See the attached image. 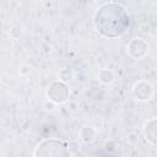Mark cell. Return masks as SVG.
I'll use <instances>...</instances> for the list:
<instances>
[{
  "instance_id": "6da1fadb",
  "label": "cell",
  "mask_w": 157,
  "mask_h": 157,
  "mask_svg": "<svg viewBox=\"0 0 157 157\" xmlns=\"http://www.w3.org/2000/svg\"><path fill=\"white\" fill-rule=\"evenodd\" d=\"M97 15L109 18V22L97 26V31L105 37H118L129 27V15L125 9L118 4H104L96 12Z\"/></svg>"
},
{
  "instance_id": "7a4b0ae2",
  "label": "cell",
  "mask_w": 157,
  "mask_h": 157,
  "mask_svg": "<svg viewBox=\"0 0 157 157\" xmlns=\"http://www.w3.org/2000/svg\"><path fill=\"white\" fill-rule=\"evenodd\" d=\"M34 157H71V155L64 142L58 140H47L37 147Z\"/></svg>"
},
{
  "instance_id": "3957f363",
  "label": "cell",
  "mask_w": 157,
  "mask_h": 157,
  "mask_svg": "<svg viewBox=\"0 0 157 157\" xmlns=\"http://www.w3.org/2000/svg\"><path fill=\"white\" fill-rule=\"evenodd\" d=\"M47 94L50 101H53L55 103H61V102L66 101V98L69 96V88L63 82H53L49 86Z\"/></svg>"
},
{
  "instance_id": "277c9868",
  "label": "cell",
  "mask_w": 157,
  "mask_h": 157,
  "mask_svg": "<svg viewBox=\"0 0 157 157\" xmlns=\"http://www.w3.org/2000/svg\"><path fill=\"white\" fill-rule=\"evenodd\" d=\"M129 54L134 58H141L147 53V43L141 38L132 39L128 45Z\"/></svg>"
},
{
  "instance_id": "5b68a950",
  "label": "cell",
  "mask_w": 157,
  "mask_h": 157,
  "mask_svg": "<svg viewBox=\"0 0 157 157\" xmlns=\"http://www.w3.org/2000/svg\"><path fill=\"white\" fill-rule=\"evenodd\" d=\"M153 93V90H152V86L147 82H139L134 86V94L137 99L140 101H146V99H150V97L152 96Z\"/></svg>"
},
{
  "instance_id": "8992f818",
  "label": "cell",
  "mask_w": 157,
  "mask_h": 157,
  "mask_svg": "<svg viewBox=\"0 0 157 157\" xmlns=\"http://www.w3.org/2000/svg\"><path fill=\"white\" fill-rule=\"evenodd\" d=\"M155 123H156V119H151L145 125V135H146V139L151 144H155V141H156V128H155Z\"/></svg>"
},
{
  "instance_id": "52a82bcc",
  "label": "cell",
  "mask_w": 157,
  "mask_h": 157,
  "mask_svg": "<svg viewBox=\"0 0 157 157\" xmlns=\"http://www.w3.org/2000/svg\"><path fill=\"white\" fill-rule=\"evenodd\" d=\"M98 78H99V81L103 82V83H110V82H113V80H114V74H113V71L109 70V69H103V70L99 71Z\"/></svg>"
},
{
  "instance_id": "ba28073f",
  "label": "cell",
  "mask_w": 157,
  "mask_h": 157,
  "mask_svg": "<svg viewBox=\"0 0 157 157\" xmlns=\"http://www.w3.org/2000/svg\"><path fill=\"white\" fill-rule=\"evenodd\" d=\"M94 134H96V131H94V129L91 128V126H85V128L81 130V132H80L81 139H82L83 141H86V142L92 141L93 137H94Z\"/></svg>"
}]
</instances>
